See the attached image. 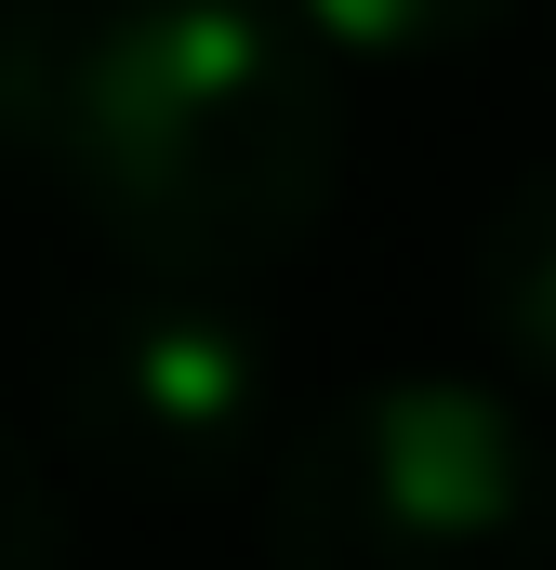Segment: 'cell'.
Segmentation results:
<instances>
[{
  "label": "cell",
  "instance_id": "cell-1",
  "mask_svg": "<svg viewBox=\"0 0 556 570\" xmlns=\"http://www.w3.org/2000/svg\"><path fill=\"white\" fill-rule=\"evenodd\" d=\"M0 146H27L133 266L252 279L331 213L345 107L291 0H80L13 27Z\"/></svg>",
  "mask_w": 556,
  "mask_h": 570
},
{
  "label": "cell",
  "instance_id": "cell-2",
  "mask_svg": "<svg viewBox=\"0 0 556 570\" xmlns=\"http://www.w3.org/2000/svg\"><path fill=\"white\" fill-rule=\"evenodd\" d=\"M266 544L291 570H517L556 544V464L504 385L385 372L266 464Z\"/></svg>",
  "mask_w": 556,
  "mask_h": 570
},
{
  "label": "cell",
  "instance_id": "cell-3",
  "mask_svg": "<svg viewBox=\"0 0 556 570\" xmlns=\"http://www.w3.org/2000/svg\"><path fill=\"white\" fill-rule=\"evenodd\" d=\"M53 412L80 464L133 491H226L239 464H266V332L226 305V279L120 253V279L53 318Z\"/></svg>",
  "mask_w": 556,
  "mask_h": 570
},
{
  "label": "cell",
  "instance_id": "cell-4",
  "mask_svg": "<svg viewBox=\"0 0 556 570\" xmlns=\"http://www.w3.org/2000/svg\"><path fill=\"white\" fill-rule=\"evenodd\" d=\"M477 318H490V345L517 372L556 385V159L517 173L490 199V226H477Z\"/></svg>",
  "mask_w": 556,
  "mask_h": 570
},
{
  "label": "cell",
  "instance_id": "cell-5",
  "mask_svg": "<svg viewBox=\"0 0 556 570\" xmlns=\"http://www.w3.org/2000/svg\"><path fill=\"white\" fill-rule=\"evenodd\" d=\"M291 13L331 67H437V53H477L517 0H291Z\"/></svg>",
  "mask_w": 556,
  "mask_h": 570
},
{
  "label": "cell",
  "instance_id": "cell-6",
  "mask_svg": "<svg viewBox=\"0 0 556 570\" xmlns=\"http://www.w3.org/2000/svg\"><path fill=\"white\" fill-rule=\"evenodd\" d=\"M80 544V518H67V491L13 451V425H0V570H27V558H67Z\"/></svg>",
  "mask_w": 556,
  "mask_h": 570
}]
</instances>
